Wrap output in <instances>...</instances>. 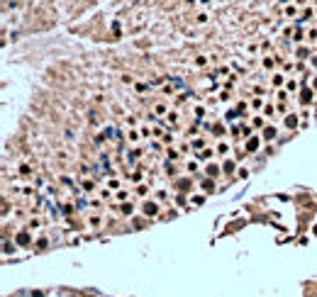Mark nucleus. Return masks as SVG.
<instances>
[{
    "label": "nucleus",
    "mask_w": 317,
    "mask_h": 297,
    "mask_svg": "<svg viewBox=\"0 0 317 297\" xmlns=\"http://www.w3.org/2000/svg\"><path fill=\"white\" fill-rule=\"evenodd\" d=\"M312 100V93L310 90H303V102H310Z\"/></svg>",
    "instance_id": "1"
},
{
    "label": "nucleus",
    "mask_w": 317,
    "mask_h": 297,
    "mask_svg": "<svg viewBox=\"0 0 317 297\" xmlns=\"http://www.w3.org/2000/svg\"><path fill=\"white\" fill-rule=\"evenodd\" d=\"M144 212H146V214H154V212H156V205H146Z\"/></svg>",
    "instance_id": "2"
},
{
    "label": "nucleus",
    "mask_w": 317,
    "mask_h": 297,
    "mask_svg": "<svg viewBox=\"0 0 317 297\" xmlns=\"http://www.w3.org/2000/svg\"><path fill=\"white\" fill-rule=\"evenodd\" d=\"M17 241H20V244H30V236H27V234H20Z\"/></svg>",
    "instance_id": "3"
},
{
    "label": "nucleus",
    "mask_w": 317,
    "mask_h": 297,
    "mask_svg": "<svg viewBox=\"0 0 317 297\" xmlns=\"http://www.w3.org/2000/svg\"><path fill=\"white\" fill-rule=\"evenodd\" d=\"M247 146H249V151H254V149H256V146H259V139H251V141H249V144H247Z\"/></svg>",
    "instance_id": "4"
}]
</instances>
